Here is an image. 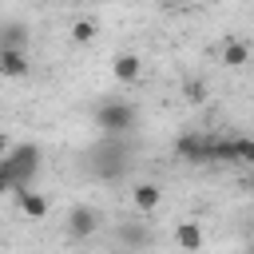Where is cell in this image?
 <instances>
[{"label":"cell","instance_id":"obj_1","mask_svg":"<svg viewBox=\"0 0 254 254\" xmlns=\"http://www.w3.org/2000/svg\"><path fill=\"white\" fill-rule=\"evenodd\" d=\"M139 123V107L131 99H103L95 107V127L103 135H131Z\"/></svg>","mask_w":254,"mask_h":254},{"label":"cell","instance_id":"obj_2","mask_svg":"<svg viewBox=\"0 0 254 254\" xmlns=\"http://www.w3.org/2000/svg\"><path fill=\"white\" fill-rule=\"evenodd\" d=\"M0 167L12 175V183H16V187H28V183H32V175H36V167H40V147H32V143L8 147V155L0 159Z\"/></svg>","mask_w":254,"mask_h":254},{"label":"cell","instance_id":"obj_3","mask_svg":"<svg viewBox=\"0 0 254 254\" xmlns=\"http://www.w3.org/2000/svg\"><path fill=\"white\" fill-rule=\"evenodd\" d=\"M99 222H103V218H99V210H95V206L75 202V206L67 210V222H64V226H67V234H71V238H91V234L99 230Z\"/></svg>","mask_w":254,"mask_h":254},{"label":"cell","instance_id":"obj_4","mask_svg":"<svg viewBox=\"0 0 254 254\" xmlns=\"http://www.w3.org/2000/svg\"><path fill=\"white\" fill-rule=\"evenodd\" d=\"M175 155L183 163H210V139L198 135V131H183L175 139Z\"/></svg>","mask_w":254,"mask_h":254},{"label":"cell","instance_id":"obj_5","mask_svg":"<svg viewBox=\"0 0 254 254\" xmlns=\"http://www.w3.org/2000/svg\"><path fill=\"white\" fill-rule=\"evenodd\" d=\"M131 206H135L139 214H155V210L163 206V187L151 183V179L135 183V187H131Z\"/></svg>","mask_w":254,"mask_h":254},{"label":"cell","instance_id":"obj_6","mask_svg":"<svg viewBox=\"0 0 254 254\" xmlns=\"http://www.w3.org/2000/svg\"><path fill=\"white\" fill-rule=\"evenodd\" d=\"M12 194H16V206H20V214H28L32 222L48 218V198H44L40 190H32V187H16Z\"/></svg>","mask_w":254,"mask_h":254},{"label":"cell","instance_id":"obj_7","mask_svg":"<svg viewBox=\"0 0 254 254\" xmlns=\"http://www.w3.org/2000/svg\"><path fill=\"white\" fill-rule=\"evenodd\" d=\"M28 48H0V75L4 79H24L28 75Z\"/></svg>","mask_w":254,"mask_h":254},{"label":"cell","instance_id":"obj_8","mask_svg":"<svg viewBox=\"0 0 254 254\" xmlns=\"http://www.w3.org/2000/svg\"><path fill=\"white\" fill-rule=\"evenodd\" d=\"M111 75L119 79V83H139V75H143V60L135 56V52H123V56H115L111 60Z\"/></svg>","mask_w":254,"mask_h":254},{"label":"cell","instance_id":"obj_9","mask_svg":"<svg viewBox=\"0 0 254 254\" xmlns=\"http://www.w3.org/2000/svg\"><path fill=\"white\" fill-rule=\"evenodd\" d=\"M95 32H99V24H95L91 16H79V20L67 24V40H71V44H91Z\"/></svg>","mask_w":254,"mask_h":254},{"label":"cell","instance_id":"obj_10","mask_svg":"<svg viewBox=\"0 0 254 254\" xmlns=\"http://www.w3.org/2000/svg\"><path fill=\"white\" fill-rule=\"evenodd\" d=\"M222 64H226V67H246V64H250V44L226 40V44H222Z\"/></svg>","mask_w":254,"mask_h":254},{"label":"cell","instance_id":"obj_11","mask_svg":"<svg viewBox=\"0 0 254 254\" xmlns=\"http://www.w3.org/2000/svg\"><path fill=\"white\" fill-rule=\"evenodd\" d=\"M175 242H179V246H187V250H198L206 238H202V226H198V222H179Z\"/></svg>","mask_w":254,"mask_h":254},{"label":"cell","instance_id":"obj_12","mask_svg":"<svg viewBox=\"0 0 254 254\" xmlns=\"http://www.w3.org/2000/svg\"><path fill=\"white\" fill-rule=\"evenodd\" d=\"M0 48H28V28L24 24H4L0 28Z\"/></svg>","mask_w":254,"mask_h":254},{"label":"cell","instance_id":"obj_13","mask_svg":"<svg viewBox=\"0 0 254 254\" xmlns=\"http://www.w3.org/2000/svg\"><path fill=\"white\" fill-rule=\"evenodd\" d=\"M234 147H238V163L254 167V135H234Z\"/></svg>","mask_w":254,"mask_h":254},{"label":"cell","instance_id":"obj_14","mask_svg":"<svg viewBox=\"0 0 254 254\" xmlns=\"http://www.w3.org/2000/svg\"><path fill=\"white\" fill-rule=\"evenodd\" d=\"M183 91H187V99H190V103H202V99H206V83H202V79H187V83H183Z\"/></svg>","mask_w":254,"mask_h":254},{"label":"cell","instance_id":"obj_15","mask_svg":"<svg viewBox=\"0 0 254 254\" xmlns=\"http://www.w3.org/2000/svg\"><path fill=\"white\" fill-rule=\"evenodd\" d=\"M12 190H16V183H12V175L0 167V198H4V194H12Z\"/></svg>","mask_w":254,"mask_h":254},{"label":"cell","instance_id":"obj_16","mask_svg":"<svg viewBox=\"0 0 254 254\" xmlns=\"http://www.w3.org/2000/svg\"><path fill=\"white\" fill-rule=\"evenodd\" d=\"M8 147H12V143H8V135H4V131H0V159H4V155H8Z\"/></svg>","mask_w":254,"mask_h":254},{"label":"cell","instance_id":"obj_17","mask_svg":"<svg viewBox=\"0 0 254 254\" xmlns=\"http://www.w3.org/2000/svg\"><path fill=\"white\" fill-rule=\"evenodd\" d=\"M246 187H250V190H254V167H250V179H246Z\"/></svg>","mask_w":254,"mask_h":254}]
</instances>
